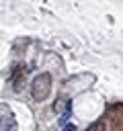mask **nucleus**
<instances>
[{
	"label": "nucleus",
	"mask_w": 123,
	"mask_h": 131,
	"mask_svg": "<svg viewBox=\"0 0 123 131\" xmlns=\"http://www.w3.org/2000/svg\"><path fill=\"white\" fill-rule=\"evenodd\" d=\"M53 111L59 115V123H66L72 115V100L70 98H57L53 102Z\"/></svg>",
	"instance_id": "nucleus-2"
},
{
	"label": "nucleus",
	"mask_w": 123,
	"mask_h": 131,
	"mask_svg": "<svg viewBox=\"0 0 123 131\" xmlns=\"http://www.w3.org/2000/svg\"><path fill=\"white\" fill-rule=\"evenodd\" d=\"M61 131H76V125H66Z\"/></svg>",
	"instance_id": "nucleus-5"
},
{
	"label": "nucleus",
	"mask_w": 123,
	"mask_h": 131,
	"mask_svg": "<svg viewBox=\"0 0 123 131\" xmlns=\"http://www.w3.org/2000/svg\"><path fill=\"white\" fill-rule=\"evenodd\" d=\"M105 129H107L105 121H94L92 125H88V129H86V131H105Z\"/></svg>",
	"instance_id": "nucleus-4"
},
{
	"label": "nucleus",
	"mask_w": 123,
	"mask_h": 131,
	"mask_svg": "<svg viewBox=\"0 0 123 131\" xmlns=\"http://www.w3.org/2000/svg\"><path fill=\"white\" fill-rule=\"evenodd\" d=\"M0 131H16V119L6 106H0Z\"/></svg>",
	"instance_id": "nucleus-3"
},
{
	"label": "nucleus",
	"mask_w": 123,
	"mask_h": 131,
	"mask_svg": "<svg viewBox=\"0 0 123 131\" xmlns=\"http://www.w3.org/2000/svg\"><path fill=\"white\" fill-rule=\"evenodd\" d=\"M49 94H51V76L47 72H41L31 82V96L37 102H43L49 98Z\"/></svg>",
	"instance_id": "nucleus-1"
}]
</instances>
